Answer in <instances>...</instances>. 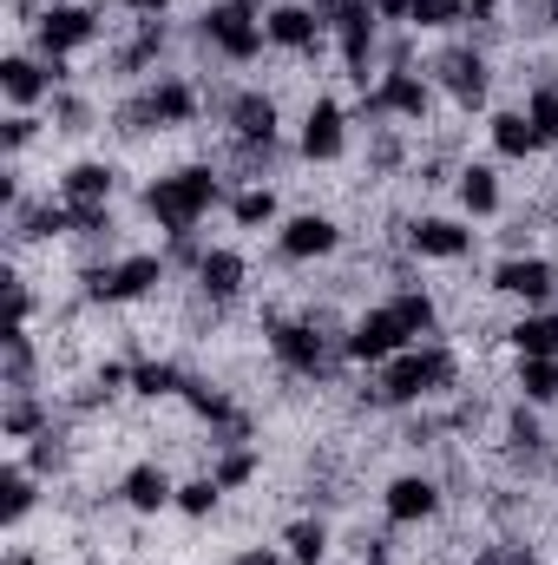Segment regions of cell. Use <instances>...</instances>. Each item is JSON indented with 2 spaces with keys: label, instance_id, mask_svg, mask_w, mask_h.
<instances>
[{
  "label": "cell",
  "instance_id": "1",
  "mask_svg": "<svg viewBox=\"0 0 558 565\" xmlns=\"http://www.w3.org/2000/svg\"><path fill=\"white\" fill-rule=\"evenodd\" d=\"M211 198H217V178L204 171V164H191V171H171V178H158L151 191H144V204H151V217L164 224V231H191L204 211H211Z\"/></svg>",
  "mask_w": 558,
  "mask_h": 565
},
{
  "label": "cell",
  "instance_id": "2",
  "mask_svg": "<svg viewBox=\"0 0 558 565\" xmlns=\"http://www.w3.org/2000/svg\"><path fill=\"white\" fill-rule=\"evenodd\" d=\"M440 382H453V355H447V349H420V355L388 362L382 395H388V402H420V395H433Z\"/></svg>",
  "mask_w": 558,
  "mask_h": 565
},
{
  "label": "cell",
  "instance_id": "3",
  "mask_svg": "<svg viewBox=\"0 0 558 565\" xmlns=\"http://www.w3.org/2000/svg\"><path fill=\"white\" fill-rule=\"evenodd\" d=\"M204 33H211L230 60H250V53L264 46V26L250 20V7H244V0H230V7H217V13H204Z\"/></svg>",
  "mask_w": 558,
  "mask_h": 565
},
{
  "label": "cell",
  "instance_id": "4",
  "mask_svg": "<svg viewBox=\"0 0 558 565\" xmlns=\"http://www.w3.org/2000/svg\"><path fill=\"white\" fill-rule=\"evenodd\" d=\"M401 342H408V322H401L395 309H375V316H362V322H355L348 355H355V362H388Z\"/></svg>",
  "mask_w": 558,
  "mask_h": 565
},
{
  "label": "cell",
  "instance_id": "5",
  "mask_svg": "<svg viewBox=\"0 0 558 565\" xmlns=\"http://www.w3.org/2000/svg\"><path fill=\"white\" fill-rule=\"evenodd\" d=\"M158 277H164L158 257H132V264H119V270H93V296H106V302H119V296H144Z\"/></svg>",
  "mask_w": 558,
  "mask_h": 565
},
{
  "label": "cell",
  "instance_id": "6",
  "mask_svg": "<svg viewBox=\"0 0 558 565\" xmlns=\"http://www.w3.org/2000/svg\"><path fill=\"white\" fill-rule=\"evenodd\" d=\"M93 40V13L86 7H53L46 20H40V46L46 53H73V46H86Z\"/></svg>",
  "mask_w": 558,
  "mask_h": 565
},
{
  "label": "cell",
  "instance_id": "7",
  "mask_svg": "<svg viewBox=\"0 0 558 565\" xmlns=\"http://www.w3.org/2000/svg\"><path fill=\"white\" fill-rule=\"evenodd\" d=\"M277 355L289 369H302V375H322V335L309 329V322H277Z\"/></svg>",
  "mask_w": 558,
  "mask_h": 565
},
{
  "label": "cell",
  "instance_id": "8",
  "mask_svg": "<svg viewBox=\"0 0 558 565\" xmlns=\"http://www.w3.org/2000/svg\"><path fill=\"white\" fill-rule=\"evenodd\" d=\"M440 79H447V93H453L460 106H480V99H486V60H480V53H447V60H440Z\"/></svg>",
  "mask_w": 558,
  "mask_h": 565
},
{
  "label": "cell",
  "instance_id": "9",
  "mask_svg": "<svg viewBox=\"0 0 558 565\" xmlns=\"http://www.w3.org/2000/svg\"><path fill=\"white\" fill-rule=\"evenodd\" d=\"M552 264H539V257H513L500 277H493V289H506V296H526V302H539V296H552Z\"/></svg>",
  "mask_w": 558,
  "mask_h": 565
},
{
  "label": "cell",
  "instance_id": "10",
  "mask_svg": "<svg viewBox=\"0 0 558 565\" xmlns=\"http://www.w3.org/2000/svg\"><path fill=\"white\" fill-rule=\"evenodd\" d=\"M382 113H408V119H420V113H427V86H420L415 73H395L382 93H368V119H382Z\"/></svg>",
  "mask_w": 558,
  "mask_h": 565
},
{
  "label": "cell",
  "instance_id": "11",
  "mask_svg": "<svg viewBox=\"0 0 558 565\" xmlns=\"http://www.w3.org/2000/svg\"><path fill=\"white\" fill-rule=\"evenodd\" d=\"M230 126H237L244 145H270V132H277V106H270L264 93H244V99L230 106Z\"/></svg>",
  "mask_w": 558,
  "mask_h": 565
},
{
  "label": "cell",
  "instance_id": "12",
  "mask_svg": "<svg viewBox=\"0 0 558 565\" xmlns=\"http://www.w3.org/2000/svg\"><path fill=\"white\" fill-rule=\"evenodd\" d=\"M106 191H112V171L106 164H73L66 171V204L73 211H106Z\"/></svg>",
  "mask_w": 558,
  "mask_h": 565
},
{
  "label": "cell",
  "instance_id": "13",
  "mask_svg": "<svg viewBox=\"0 0 558 565\" xmlns=\"http://www.w3.org/2000/svg\"><path fill=\"white\" fill-rule=\"evenodd\" d=\"M335 250V224L329 217H296L282 231V257H329Z\"/></svg>",
  "mask_w": 558,
  "mask_h": 565
},
{
  "label": "cell",
  "instance_id": "14",
  "mask_svg": "<svg viewBox=\"0 0 558 565\" xmlns=\"http://www.w3.org/2000/svg\"><path fill=\"white\" fill-rule=\"evenodd\" d=\"M197 282H204V296H237L244 289V257L237 250H211V257H197Z\"/></svg>",
  "mask_w": 558,
  "mask_h": 565
},
{
  "label": "cell",
  "instance_id": "15",
  "mask_svg": "<svg viewBox=\"0 0 558 565\" xmlns=\"http://www.w3.org/2000/svg\"><path fill=\"white\" fill-rule=\"evenodd\" d=\"M270 40H277V46H315V40H322L315 7H277V13H270Z\"/></svg>",
  "mask_w": 558,
  "mask_h": 565
},
{
  "label": "cell",
  "instance_id": "16",
  "mask_svg": "<svg viewBox=\"0 0 558 565\" xmlns=\"http://www.w3.org/2000/svg\"><path fill=\"white\" fill-rule=\"evenodd\" d=\"M433 507H440L433 480H415V473H408V480H395V487H388V520H427Z\"/></svg>",
  "mask_w": 558,
  "mask_h": 565
},
{
  "label": "cell",
  "instance_id": "17",
  "mask_svg": "<svg viewBox=\"0 0 558 565\" xmlns=\"http://www.w3.org/2000/svg\"><path fill=\"white\" fill-rule=\"evenodd\" d=\"M302 151L309 158H335L342 151V113L322 99V106H309V132H302Z\"/></svg>",
  "mask_w": 558,
  "mask_h": 565
},
{
  "label": "cell",
  "instance_id": "18",
  "mask_svg": "<svg viewBox=\"0 0 558 565\" xmlns=\"http://www.w3.org/2000/svg\"><path fill=\"white\" fill-rule=\"evenodd\" d=\"M415 250L420 257H460L466 250V231L447 224V217H427V224H415Z\"/></svg>",
  "mask_w": 558,
  "mask_h": 565
},
{
  "label": "cell",
  "instance_id": "19",
  "mask_svg": "<svg viewBox=\"0 0 558 565\" xmlns=\"http://www.w3.org/2000/svg\"><path fill=\"white\" fill-rule=\"evenodd\" d=\"M126 500H132L139 513H158V507L171 500V480H164V467H132V473H126Z\"/></svg>",
  "mask_w": 558,
  "mask_h": 565
},
{
  "label": "cell",
  "instance_id": "20",
  "mask_svg": "<svg viewBox=\"0 0 558 565\" xmlns=\"http://www.w3.org/2000/svg\"><path fill=\"white\" fill-rule=\"evenodd\" d=\"M493 145H500L506 158H526V151L539 145V126H533L526 113H500V119H493Z\"/></svg>",
  "mask_w": 558,
  "mask_h": 565
},
{
  "label": "cell",
  "instance_id": "21",
  "mask_svg": "<svg viewBox=\"0 0 558 565\" xmlns=\"http://www.w3.org/2000/svg\"><path fill=\"white\" fill-rule=\"evenodd\" d=\"M144 113H151L158 126H184V119H191V86H178V79L158 86V93L144 99Z\"/></svg>",
  "mask_w": 558,
  "mask_h": 565
},
{
  "label": "cell",
  "instance_id": "22",
  "mask_svg": "<svg viewBox=\"0 0 558 565\" xmlns=\"http://www.w3.org/2000/svg\"><path fill=\"white\" fill-rule=\"evenodd\" d=\"M519 388H526V402H552V395H558V369L546 362V355H526Z\"/></svg>",
  "mask_w": 558,
  "mask_h": 565
},
{
  "label": "cell",
  "instance_id": "23",
  "mask_svg": "<svg viewBox=\"0 0 558 565\" xmlns=\"http://www.w3.org/2000/svg\"><path fill=\"white\" fill-rule=\"evenodd\" d=\"M513 342H519V355H552L558 349V322L552 316H533V322L513 329Z\"/></svg>",
  "mask_w": 558,
  "mask_h": 565
},
{
  "label": "cell",
  "instance_id": "24",
  "mask_svg": "<svg viewBox=\"0 0 558 565\" xmlns=\"http://www.w3.org/2000/svg\"><path fill=\"white\" fill-rule=\"evenodd\" d=\"M460 198H466V211H493V204H500V184H493V171H480V164H473V171L460 178Z\"/></svg>",
  "mask_w": 558,
  "mask_h": 565
},
{
  "label": "cell",
  "instance_id": "25",
  "mask_svg": "<svg viewBox=\"0 0 558 565\" xmlns=\"http://www.w3.org/2000/svg\"><path fill=\"white\" fill-rule=\"evenodd\" d=\"M7 93H13V99H40V93H46L40 66H26V60H7Z\"/></svg>",
  "mask_w": 558,
  "mask_h": 565
},
{
  "label": "cell",
  "instance_id": "26",
  "mask_svg": "<svg viewBox=\"0 0 558 565\" xmlns=\"http://www.w3.org/2000/svg\"><path fill=\"white\" fill-rule=\"evenodd\" d=\"M533 126H539V139H558V86H539L533 93V113H526Z\"/></svg>",
  "mask_w": 558,
  "mask_h": 565
},
{
  "label": "cell",
  "instance_id": "27",
  "mask_svg": "<svg viewBox=\"0 0 558 565\" xmlns=\"http://www.w3.org/2000/svg\"><path fill=\"white\" fill-rule=\"evenodd\" d=\"M132 382H139V395H171V388H178V369H171V362H144Z\"/></svg>",
  "mask_w": 558,
  "mask_h": 565
},
{
  "label": "cell",
  "instance_id": "28",
  "mask_svg": "<svg viewBox=\"0 0 558 565\" xmlns=\"http://www.w3.org/2000/svg\"><path fill=\"white\" fill-rule=\"evenodd\" d=\"M408 20H415V26H453V20H460V0H415Z\"/></svg>",
  "mask_w": 558,
  "mask_h": 565
},
{
  "label": "cell",
  "instance_id": "29",
  "mask_svg": "<svg viewBox=\"0 0 558 565\" xmlns=\"http://www.w3.org/2000/svg\"><path fill=\"white\" fill-rule=\"evenodd\" d=\"M395 316L408 322V335H420V329H433V302H427V296H401V302H395Z\"/></svg>",
  "mask_w": 558,
  "mask_h": 565
},
{
  "label": "cell",
  "instance_id": "30",
  "mask_svg": "<svg viewBox=\"0 0 558 565\" xmlns=\"http://www.w3.org/2000/svg\"><path fill=\"white\" fill-rule=\"evenodd\" d=\"M289 546H296V559H322V553H329V533H322V526H296V533H289Z\"/></svg>",
  "mask_w": 558,
  "mask_h": 565
},
{
  "label": "cell",
  "instance_id": "31",
  "mask_svg": "<svg viewBox=\"0 0 558 565\" xmlns=\"http://www.w3.org/2000/svg\"><path fill=\"white\" fill-rule=\"evenodd\" d=\"M270 211H277V198H270V191H244V198H237V224H264Z\"/></svg>",
  "mask_w": 558,
  "mask_h": 565
},
{
  "label": "cell",
  "instance_id": "32",
  "mask_svg": "<svg viewBox=\"0 0 558 565\" xmlns=\"http://www.w3.org/2000/svg\"><path fill=\"white\" fill-rule=\"evenodd\" d=\"M250 473H257V454H230V460H224V467H217L211 480H217V487H244Z\"/></svg>",
  "mask_w": 558,
  "mask_h": 565
},
{
  "label": "cell",
  "instance_id": "33",
  "mask_svg": "<svg viewBox=\"0 0 558 565\" xmlns=\"http://www.w3.org/2000/svg\"><path fill=\"white\" fill-rule=\"evenodd\" d=\"M217 493H224L217 480H191V487H184V513H211V507H217Z\"/></svg>",
  "mask_w": 558,
  "mask_h": 565
},
{
  "label": "cell",
  "instance_id": "34",
  "mask_svg": "<svg viewBox=\"0 0 558 565\" xmlns=\"http://www.w3.org/2000/svg\"><path fill=\"white\" fill-rule=\"evenodd\" d=\"M26 507H33V487H26V473H7V513L20 520Z\"/></svg>",
  "mask_w": 558,
  "mask_h": 565
},
{
  "label": "cell",
  "instance_id": "35",
  "mask_svg": "<svg viewBox=\"0 0 558 565\" xmlns=\"http://www.w3.org/2000/svg\"><path fill=\"white\" fill-rule=\"evenodd\" d=\"M368 7L388 13V20H408V13H415V0H368Z\"/></svg>",
  "mask_w": 558,
  "mask_h": 565
},
{
  "label": "cell",
  "instance_id": "36",
  "mask_svg": "<svg viewBox=\"0 0 558 565\" xmlns=\"http://www.w3.org/2000/svg\"><path fill=\"white\" fill-rule=\"evenodd\" d=\"M237 565H277V559H270V553L257 546V553H244V559H237Z\"/></svg>",
  "mask_w": 558,
  "mask_h": 565
},
{
  "label": "cell",
  "instance_id": "37",
  "mask_svg": "<svg viewBox=\"0 0 558 565\" xmlns=\"http://www.w3.org/2000/svg\"><path fill=\"white\" fill-rule=\"evenodd\" d=\"M126 7H139V13H158V7H171V0H126Z\"/></svg>",
  "mask_w": 558,
  "mask_h": 565
},
{
  "label": "cell",
  "instance_id": "38",
  "mask_svg": "<svg viewBox=\"0 0 558 565\" xmlns=\"http://www.w3.org/2000/svg\"><path fill=\"white\" fill-rule=\"evenodd\" d=\"M486 7H493V0H473V13H486Z\"/></svg>",
  "mask_w": 558,
  "mask_h": 565
}]
</instances>
